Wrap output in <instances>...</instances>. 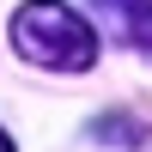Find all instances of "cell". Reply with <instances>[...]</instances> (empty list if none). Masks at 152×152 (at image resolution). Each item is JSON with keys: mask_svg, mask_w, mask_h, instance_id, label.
<instances>
[{"mask_svg": "<svg viewBox=\"0 0 152 152\" xmlns=\"http://www.w3.org/2000/svg\"><path fill=\"white\" fill-rule=\"evenodd\" d=\"M12 49L49 73H85L97 61V31L67 0H24L12 12Z\"/></svg>", "mask_w": 152, "mask_h": 152, "instance_id": "1", "label": "cell"}, {"mask_svg": "<svg viewBox=\"0 0 152 152\" xmlns=\"http://www.w3.org/2000/svg\"><path fill=\"white\" fill-rule=\"evenodd\" d=\"M97 18H104L110 37L134 49H152V0H97Z\"/></svg>", "mask_w": 152, "mask_h": 152, "instance_id": "2", "label": "cell"}, {"mask_svg": "<svg viewBox=\"0 0 152 152\" xmlns=\"http://www.w3.org/2000/svg\"><path fill=\"white\" fill-rule=\"evenodd\" d=\"M0 152H12V140H6V134H0Z\"/></svg>", "mask_w": 152, "mask_h": 152, "instance_id": "3", "label": "cell"}]
</instances>
